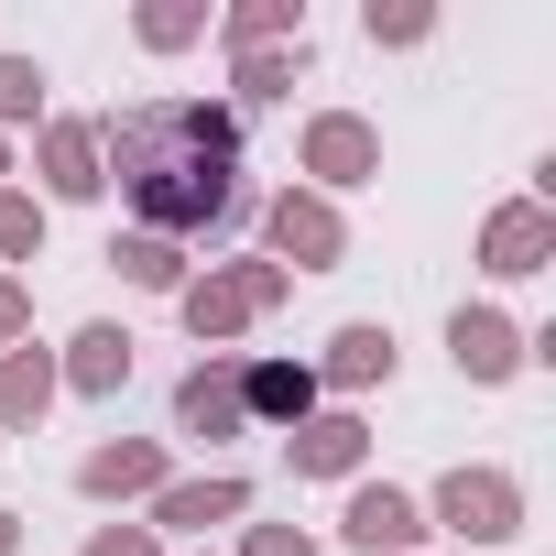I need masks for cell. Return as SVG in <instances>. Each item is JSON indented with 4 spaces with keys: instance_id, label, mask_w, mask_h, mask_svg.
Segmentation results:
<instances>
[{
    "instance_id": "1",
    "label": "cell",
    "mask_w": 556,
    "mask_h": 556,
    "mask_svg": "<svg viewBox=\"0 0 556 556\" xmlns=\"http://www.w3.org/2000/svg\"><path fill=\"white\" fill-rule=\"evenodd\" d=\"M99 153L121 175V197L142 207L153 240L175 229H207L229 207V164H240V121L207 110V99H142V110H110L99 121ZM99 175V186H110Z\"/></svg>"
},
{
    "instance_id": "2",
    "label": "cell",
    "mask_w": 556,
    "mask_h": 556,
    "mask_svg": "<svg viewBox=\"0 0 556 556\" xmlns=\"http://www.w3.org/2000/svg\"><path fill=\"white\" fill-rule=\"evenodd\" d=\"M273 295H285V262H240V273H207V285H186V328L218 350V339H240Z\"/></svg>"
},
{
    "instance_id": "3",
    "label": "cell",
    "mask_w": 556,
    "mask_h": 556,
    "mask_svg": "<svg viewBox=\"0 0 556 556\" xmlns=\"http://www.w3.org/2000/svg\"><path fill=\"white\" fill-rule=\"evenodd\" d=\"M437 513H447L458 534H480V545H502V534L523 523V491H513L502 469H447V480H437Z\"/></svg>"
},
{
    "instance_id": "4",
    "label": "cell",
    "mask_w": 556,
    "mask_h": 556,
    "mask_svg": "<svg viewBox=\"0 0 556 556\" xmlns=\"http://www.w3.org/2000/svg\"><path fill=\"white\" fill-rule=\"evenodd\" d=\"M306 175H328V186H361V175H382V142H371V121H350V110L306 121Z\"/></svg>"
},
{
    "instance_id": "5",
    "label": "cell",
    "mask_w": 556,
    "mask_h": 556,
    "mask_svg": "<svg viewBox=\"0 0 556 556\" xmlns=\"http://www.w3.org/2000/svg\"><path fill=\"white\" fill-rule=\"evenodd\" d=\"M339 240H350V229H339L328 197H295V186L273 197V251H285V262H339Z\"/></svg>"
},
{
    "instance_id": "6",
    "label": "cell",
    "mask_w": 556,
    "mask_h": 556,
    "mask_svg": "<svg viewBox=\"0 0 556 556\" xmlns=\"http://www.w3.org/2000/svg\"><path fill=\"white\" fill-rule=\"evenodd\" d=\"M306 404H317V371H306V361H251V371H240V415L306 426Z\"/></svg>"
},
{
    "instance_id": "7",
    "label": "cell",
    "mask_w": 556,
    "mask_h": 556,
    "mask_svg": "<svg viewBox=\"0 0 556 556\" xmlns=\"http://www.w3.org/2000/svg\"><path fill=\"white\" fill-rule=\"evenodd\" d=\"M447 350H458V371H469V382H502V371L523 361V339H513V317H491V306H458V328H447Z\"/></svg>"
},
{
    "instance_id": "8",
    "label": "cell",
    "mask_w": 556,
    "mask_h": 556,
    "mask_svg": "<svg viewBox=\"0 0 556 556\" xmlns=\"http://www.w3.org/2000/svg\"><path fill=\"white\" fill-rule=\"evenodd\" d=\"M175 426H186V437H229V426H240V371H229V361L186 371V382H175Z\"/></svg>"
},
{
    "instance_id": "9",
    "label": "cell",
    "mask_w": 556,
    "mask_h": 556,
    "mask_svg": "<svg viewBox=\"0 0 556 556\" xmlns=\"http://www.w3.org/2000/svg\"><path fill=\"white\" fill-rule=\"evenodd\" d=\"M426 523H415V502L393 491V480H371V491H350V545H371V556H404Z\"/></svg>"
},
{
    "instance_id": "10",
    "label": "cell",
    "mask_w": 556,
    "mask_h": 556,
    "mask_svg": "<svg viewBox=\"0 0 556 556\" xmlns=\"http://www.w3.org/2000/svg\"><path fill=\"white\" fill-rule=\"evenodd\" d=\"M45 186L55 197H99V131L88 121H55L45 131Z\"/></svg>"
},
{
    "instance_id": "11",
    "label": "cell",
    "mask_w": 556,
    "mask_h": 556,
    "mask_svg": "<svg viewBox=\"0 0 556 556\" xmlns=\"http://www.w3.org/2000/svg\"><path fill=\"white\" fill-rule=\"evenodd\" d=\"M545 240H556V218H545V207H502V218L480 229L491 273H534V262H545Z\"/></svg>"
},
{
    "instance_id": "12",
    "label": "cell",
    "mask_w": 556,
    "mask_h": 556,
    "mask_svg": "<svg viewBox=\"0 0 556 556\" xmlns=\"http://www.w3.org/2000/svg\"><path fill=\"white\" fill-rule=\"evenodd\" d=\"M382 371H393V328H339L328 361H317V382H339V393H361V382H382Z\"/></svg>"
},
{
    "instance_id": "13",
    "label": "cell",
    "mask_w": 556,
    "mask_h": 556,
    "mask_svg": "<svg viewBox=\"0 0 556 556\" xmlns=\"http://www.w3.org/2000/svg\"><path fill=\"white\" fill-rule=\"evenodd\" d=\"M361 415H306L295 426V469H317V480H339V469H361Z\"/></svg>"
},
{
    "instance_id": "14",
    "label": "cell",
    "mask_w": 556,
    "mask_h": 556,
    "mask_svg": "<svg viewBox=\"0 0 556 556\" xmlns=\"http://www.w3.org/2000/svg\"><path fill=\"white\" fill-rule=\"evenodd\" d=\"M55 404V361L45 350H0V426H34Z\"/></svg>"
},
{
    "instance_id": "15",
    "label": "cell",
    "mask_w": 556,
    "mask_h": 556,
    "mask_svg": "<svg viewBox=\"0 0 556 556\" xmlns=\"http://www.w3.org/2000/svg\"><path fill=\"white\" fill-rule=\"evenodd\" d=\"M240 502H251L240 480H164L153 491V523H229Z\"/></svg>"
},
{
    "instance_id": "16",
    "label": "cell",
    "mask_w": 556,
    "mask_h": 556,
    "mask_svg": "<svg viewBox=\"0 0 556 556\" xmlns=\"http://www.w3.org/2000/svg\"><path fill=\"white\" fill-rule=\"evenodd\" d=\"M66 382H77V393H121V382H131V339H121V328H77Z\"/></svg>"
},
{
    "instance_id": "17",
    "label": "cell",
    "mask_w": 556,
    "mask_h": 556,
    "mask_svg": "<svg viewBox=\"0 0 556 556\" xmlns=\"http://www.w3.org/2000/svg\"><path fill=\"white\" fill-rule=\"evenodd\" d=\"M77 480H88L99 502H121V491H164V447H99Z\"/></svg>"
},
{
    "instance_id": "18",
    "label": "cell",
    "mask_w": 556,
    "mask_h": 556,
    "mask_svg": "<svg viewBox=\"0 0 556 556\" xmlns=\"http://www.w3.org/2000/svg\"><path fill=\"white\" fill-rule=\"evenodd\" d=\"M110 262L131 273V285H153V295H175V285H186V251H175V240H153V229H131Z\"/></svg>"
},
{
    "instance_id": "19",
    "label": "cell",
    "mask_w": 556,
    "mask_h": 556,
    "mask_svg": "<svg viewBox=\"0 0 556 556\" xmlns=\"http://www.w3.org/2000/svg\"><path fill=\"white\" fill-rule=\"evenodd\" d=\"M273 34H306V12H295V0H240V12H229V45H273Z\"/></svg>"
},
{
    "instance_id": "20",
    "label": "cell",
    "mask_w": 556,
    "mask_h": 556,
    "mask_svg": "<svg viewBox=\"0 0 556 556\" xmlns=\"http://www.w3.org/2000/svg\"><path fill=\"white\" fill-rule=\"evenodd\" d=\"M34 110H45V66L0 55V121H34Z\"/></svg>"
},
{
    "instance_id": "21",
    "label": "cell",
    "mask_w": 556,
    "mask_h": 556,
    "mask_svg": "<svg viewBox=\"0 0 556 556\" xmlns=\"http://www.w3.org/2000/svg\"><path fill=\"white\" fill-rule=\"evenodd\" d=\"M0 251H45V207L0 186Z\"/></svg>"
},
{
    "instance_id": "22",
    "label": "cell",
    "mask_w": 556,
    "mask_h": 556,
    "mask_svg": "<svg viewBox=\"0 0 556 556\" xmlns=\"http://www.w3.org/2000/svg\"><path fill=\"white\" fill-rule=\"evenodd\" d=\"M88 556H164L142 523H110V534H88Z\"/></svg>"
},
{
    "instance_id": "23",
    "label": "cell",
    "mask_w": 556,
    "mask_h": 556,
    "mask_svg": "<svg viewBox=\"0 0 556 556\" xmlns=\"http://www.w3.org/2000/svg\"><path fill=\"white\" fill-rule=\"evenodd\" d=\"M285 88V55H240V99H273Z\"/></svg>"
},
{
    "instance_id": "24",
    "label": "cell",
    "mask_w": 556,
    "mask_h": 556,
    "mask_svg": "<svg viewBox=\"0 0 556 556\" xmlns=\"http://www.w3.org/2000/svg\"><path fill=\"white\" fill-rule=\"evenodd\" d=\"M426 34V12H382V0H371V45H415Z\"/></svg>"
},
{
    "instance_id": "25",
    "label": "cell",
    "mask_w": 556,
    "mask_h": 556,
    "mask_svg": "<svg viewBox=\"0 0 556 556\" xmlns=\"http://www.w3.org/2000/svg\"><path fill=\"white\" fill-rule=\"evenodd\" d=\"M251 556H317V545H306L295 523H262V534H251Z\"/></svg>"
},
{
    "instance_id": "26",
    "label": "cell",
    "mask_w": 556,
    "mask_h": 556,
    "mask_svg": "<svg viewBox=\"0 0 556 556\" xmlns=\"http://www.w3.org/2000/svg\"><path fill=\"white\" fill-rule=\"evenodd\" d=\"M23 317H34V295H23V285H0V350L23 339Z\"/></svg>"
},
{
    "instance_id": "27",
    "label": "cell",
    "mask_w": 556,
    "mask_h": 556,
    "mask_svg": "<svg viewBox=\"0 0 556 556\" xmlns=\"http://www.w3.org/2000/svg\"><path fill=\"white\" fill-rule=\"evenodd\" d=\"M12 545H23V523H12V513H0V556H12Z\"/></svg>"
}]
</instances>
